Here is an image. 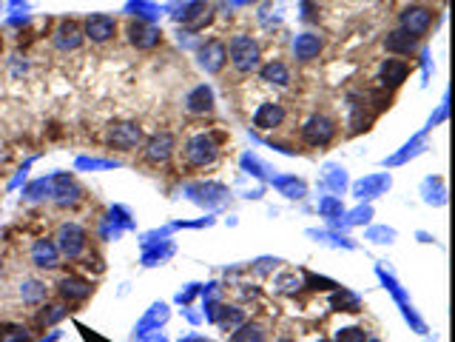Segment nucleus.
<instances>
[{
  "mask_svg": "<svg viewBox=\"0 0 455 342\" xmlns=\"http://www.w3.org/2000/svg\"><path fill=\"white\" fill-rule=\"evenodd\" d=\"M228 54H230V63H233L236 71H253L259 66V46L245 34H236L230 40Z\"/></svg>",
  "mask_w": 455,
  "mask_h": 342,
  "instance_id": "f257e3e1",
  "label": "nucleus"
},
{
  "mask_svg": "<svg viewBox=\"0 0 455 342\" xmlns=\"http://www.w3.org/2000/svg\"><path fill=\"white\" fill-rule=\"evenodd\" d=\"M336 137V120L327 117V114H313L305 126H302V140L313 149H322L327 146L330 140Z\"/></svg>",
  "mask_w": 455,
  "mask_h": 342,
  "instance_id": "f03ea898",
  "label": "nucleus"
},
{
  "mask_svg": "<svg viewBox=\"0 0 455 342\" xmlns=\"http://www.w3.org/2000/svg\"><path fill=\"white\" fill-rule=\"evenodd\" d=\"M433 26V11L424 6H410L402 14V31H407L410 37H424Z\"/></svg>",
  "mask_w": 455,
  "mask_h": 342,
  "instance_id": "7ed1b4c3",
  "label": "nucleus"
},
{
  "mask_svg": "<svg viewBox=\"0 0 455 342\" xmlns=\"http://www.w3.org/2000/svg\"><path fill=\"white\" fill-rule=\"evenodd\" d=\"M214 157H217V146H214V140L205 137V134H197V137L185 146V160H188V166H194V169H203V166L214 163Z\"/></svg>",
  "mask_w": 455,
  "mask_h": 342,
  "instance_id": "20e7f679",
  "label": "nucleus"
},
{
  "mask_svg": "<svg viewBox=\"0 0 455 342\" xmlns=\"http://www.w3.org/2000/svg\"><path fill=\"white\" fill-rule=\"evenodd\" d=\"M140 140H143V131L134 123H117L108 131V143L117 146V149H123V151H131L134 146H140Z\"/></svg>",
  "mask_w": 455,
  "mask_h": 342,
  "instance_id": "39448f33",
  "label": "nucleus"
},
{
  "mask_svg": "<svg viewBox=\"0 0 455 342\" xmlns=\"http://www.w3.org/2000/svg\"><path fill=\"white\" fill-rule=\"evenodd\" d=\"M407 74H410V69H407V63H404L402 57H387V60L382 63V69H379L382 86H390V89L402 86V83L407 80Z\"/></svg>",
  "mask_w": 455,
  "mask_h": 342,
  "instance_id": "423d86ee",
  "label": "nucleus"
},
{
  "mask_svg": "<svg viewBox=\"0 0 455 342\" xmlns=\"http://www.w3.org/2000/svg\"><path fill=\"white\" fill-rule=\"evenodd\" d=\"M171 154H174V137L168 131H160L145 143V160L148 163H165Z\"/></svg>",
  "mask_w": 455,
  "mask_h": 342,
  "instance_id": "0eeeda50",
  "label": "nucleus"
},
{
  "mask_svg": "<svg viewBox=\"0 0 455 342\" xmlns=\"http://www.w3.org/2000/svg\"><path fill=\"white\" fill-rule=\"evenodd\" d=\"M86 31H88V37H91L94 43H106V40H111V37H114L117 23H114L111 17H106V14H94V17H88Z\"/></svg>",
  "mask_w": 455,
  "mask_h": 342,
  "instance_id": "6e6552de",
  "label": "nucleus"
},
{
  "mask_svg": "<svg viewBox=\"0 0 455 342\" xmlns=\"http://www.w3.org/2000/svg\"><path fill=\"white\" fill-rule=\"evenodd\" d=\"M60 248L68 254V257H77L83 248H86V231L77 228V226H66L60 231Z\"/></svg>",
  "mask_w": 455,
  "mask_h": 342,
  "instance_id": "1a4fd4ad",
  "label": "nucleus"
},
{
  "mask_svg": "<svg viewBox=\"0 0 455 342\" xmlns=\"http://www.w3.org/2000/svg\"><path fill=\"white\" fill-rule=\"evenodd\" d=\"M282 120H285V109L276 106V103H265L253 114V126L256 129H276V126H282Z\"/></svg>",
  "mask_w": 455,
  "mask_h": 342,
  "instance_id": "9d476101",
  "label": "nucleus"
},
{
  "mask_svg": "<svg viewBox=\"0 0 455 342\" xmlns=\"http://www.w3.org/2000/svg\"><path fill=\"white\" fill-rule=\"evenodd\" d=\"M188 111L191 114H208L214 109V91L208 86H197L191 94H188Z\"/></svg>",
  "mask_w": 455,
  "mask_h": 342,
  "instance_id": "9b49d317",
  "label": "nucleus"
},
{
  "mask_svg": "<svg viewBox=\"0 0 455 342\" xmlns=\"http://www.w3.org/2000/svg\"><path fill=\"white\" fill-rule=\"evenodd\" d=\"M128 34H131V43H134L137 49H151V46L160 43V31L151 29V26H145V23H131Z\"/></svg>",
  "mask_w": 455,
  "mask_h": 342,
  "instance_id": "f8f14e48",
  "label": "nucleus"
},
{
  "mask_svg": "<svg viewBox=\"0 0 455 342\" xmlns=\"http://www.w3.org/2000/svg\"><path fill=\"white\" fill-rule=\"evenodd\" d=\"M60 294H63L68 303H83V300L91 294V283L77 280V277H68V280L60 283Z\"/></svg>",
  "mask_w": 455,
  "mask_h": 342,
  "instance_id": "ddd939ff",
  "label": "nucleus"
},
{
  "mask_svg": "<svg viewBox=\"0 0 455 342\" xmlns=\"http://www.w3.org/2000/svg\"><path fill=\"white\" fill-rule=\"evenodd\" d=\"M293 51L299 60H313L322 51V37L319 34H299L293 43Z\"/></svg>",
  "mask_w": 455,
  "mask_h": 342,
  "instance_id": "4468645a",
  "label": "nucleus"
},
{
  "mask_svg": "<svg viewBox=\"0 0 455 342\" xmlns=\"http://www.w3.org/2000/svg\"><path fill=\"white\" fill-rule=\"evenodd\" d=\"M225 57H228V49L220 40H211V43L203 49V66H205L208 71H220L223 63H225Z\"/></svg>",
  "mask_w": 455,
  "mask_h": 342,
  "instance_id": "2eb2a0df",
  "label": "nucleus"
},
{
  "mask_svg": "<svg viewBox=\"0 0 455 342\" xmlns=\"http://www.w3.org/2000/svg\"><path fill=\"white\" fill-rule=\"evenodd\" d=\"M384 46H387L390 54H399V57H402V54H410V51L416 49V37H410L407 31L399 29V31H390V34H387Z\"/></svg>",
  "mask_w": 455,
  "mask_h": 342,
  "instance_id": "dca6fc26",
  "label": "nucleus"
},
{
  "mask_svg": "<svg viewBox=\"0 0 455 342\" xmlns=\"http://www.w3.org/2000/svg\"><path fill=\"white\" fill-rule=\"evenodd\" d=\"M262 77H265L267 83H276V86H287V80H290V74H287V69H285L282 63H267V66L262 69Z\"/></svg>",
  "mask_w": 455,
  "mask_h": 342,
  "instance_id": "f3484780",
  "label": "nucleus"
},
{
  "mask_svg": "<svg viewBox=\"0 0 455 342\" xmlns=\"http://www.w3.org/2000/svg\"><path fill=\"white\" fill-rule=\"evenodd\" d=\"M0 342H26V328L17 323H3L0 326Z\"/></svg>",
  "mask_w": 455,
  "mask_h": 342,
  "instance_id": "a211bd4d",
  "label": "nucleus"
},
{
  "mask_svg": "<svg viewBox=\"0 0 455 342\" xmlns=\"http://www.w3.org/2000/svg\"><path fill=\"white\" fill-rule=\"evenodd\" d=\"M233 342H265V328L262 326H245L242 331L233 334Z\"/></svg>",
  "mask_w": 455,
  "mask_h": 342,
  "instance_id": "6ab92c4d",
  "label": "nucleus"
},
{
  "mask_svg": "<svg viewBox=\"0 0 455 342\" xmlns=\"http://www.w3.org/2000/svg\"><path fill=\"white\" fill-rule=\"evenodd\" d=\"M336 342H364V331L362 328H344V331H339Z\"/></svg>",
  "mask_w": 455,
  "mask_h": 342,
  "instance_id": "aec40b11",
  "label": "nucleus"
},
{
  "mask_svg": "<svg viewBox=\"0 0 455 342\" xmlns=\"http://www.w3.org/2000/svg\"><path fill=\"white\" fill-rule=\"evenodd\" d=\"M322 342H330V340H322Z\"/></svg>",
  "mask_w": 455,
  "mask_h": 342,
  "instance_id": "412c9836",
  "label": "nucleus"
}]
</instances>
